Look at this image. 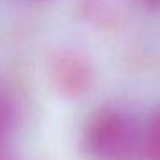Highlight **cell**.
Listing matches in <instances>:
<instances>
[{
	"instance_id": "obj_6",
	"label": "cell",
	"mask_w": 160,
	"mask_h": 160,
	"mask_svg": "<svg viewBox=\"0 0 160 160\" xmlns=\"http://www.w3.org/2000/svg\"><path fill=\"white\" fill-rule=\"evenodd\" d=\"M146 7H152L155 11H160V0H143Z\"/></svg>"
},
{
	"instance_id": "obj_2",
	"label": "cell",
	"mask_w": 160,
	"mask_h": 160,
	"mask_svg": "<svg viewBox=\"0 0 160 160\" xmlns=\"http://www.w3.org/2000/svg\"><path fill=\"white\" fill-rule=\"evenodd\" d=\"M47 78L59 97L66 100H78L93 88L97 72L95 64L84 52L62 48L47 62Z\"/></svg>"
},
{
	"instance_id": "obj_3",
	"label": "cell",
	"mask_w": 160,
	"mask_h": 160,
	"mask_svg": "<svg viewBox=\"0 0 160 160\" xmlns=\"http://www.w3.org/2000/svg\"><path fill=\"white\" fill-rule=\"evenodd\" d=\"M143 0H79L78 12L81 19L98 31L121 29L134 18Z\"/></svg>"
},
{
	"instance_id": "obj_7",
	"label": "cell",
	"mask_w": 160,
	"mask_h": 160,
	"mask_svg": "<svg viewBox=\"0 0 160 160\" xmlns=\"http://www.w3.org/2000/svg\"><path fill=\"white\" fill-rule=\"evenodd\" d=\"M29 2H48V0H29Z\"/></svg>"
},
{
	"instance_id": "obj_4",
	"label": "cell",
	"mask_w": 160,
	"mask_h": 160,
	"mask_svg": "<svg viewBox=\"0 0 160 160\" xmlns=\"http://www.w3.org/2000/svg\"><path fill=\"white\" fill-rule=\"evenodd\" d=\"M143 160H160V108L146 124Z\"/></svg>"
},
{
	"instance_id": "obj_5",
	"label": "cell",
	"mask_w": 160,
	"mask_h": 160,
	"mask_svg": "<svg viewBox=\"0 0 160 160\" xmlns=\"http://www.w3.org/2000/svg\"><path fill=\"white\" fill-rule=\"evenodd\" d=\"M16 119V108L11 97L0 90V143L9 134Z\"/></svg>"
},
{
	"instance_id": "obj_1",
	"label": "cell",
	"mask_w": 160,
	"mask_h": 160,
	"mask_svg": "<svg viewBox=\"0 0 160 160\" xmlns=\"http://www.w3.org/2000/svg\"><path fill=\"white\" fill-rule=\"evenodd\" d=\"M146 124L134 114L105 107L88 119L81 148L88 160H143Z\"/></svg>"
}]
</instances>
